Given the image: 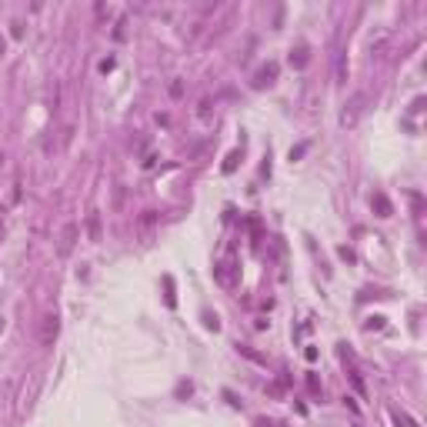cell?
<instances>
[{
    "instance_id": "2",
    "label": "cell",
    "mask_w": 427,
    "mask_h": 427,
    "mask_svg": "<svg viewBox=\"0 0 427 427\" xmlns=\"http://www.w3.org/2000/svg\"><path fill=\"white\" fill-rule=\"evenodd\" d=\"M60 324H57V314H44L41 317V344H54Z\"/></svg>"
},
{
    "instance_id": "3",
    "label": "cell",
    "mask_w": 427,
    "mask_h": 427,
    "mask_svg": "<svg viewBox=\"0 0 427 427\" xmlns=\"http://www.w3.org/2000/svg\"><path fill=\"white\" fill-rule=\"evenodd\" d=\"M361 107H364V94H354V97H351V104L344 107V113H340V121H344V124H354L357 113H361Z\"/></svg>"
},
{
    "instance_id": "1",
    "label": "cell",
    "mask_w": 427,
    "mask_h": 427,
    "mask_svg": "<svg viewBox=\"0 0 427 427\" xmlns=\"http://www.w3.org/2000/svg\"><path fill=\"white\" fill-rule=\"evenodd\" d=\"M77 237H81V227L73 224H64V230H60V244H57V254L60 257H70V250H73V244H77Z\"/></svg>"
},
{
    "instance_id": "8",
    "label": "cell",
    "mask_w": 427,
    "mask_h": 427,
    "mask_svg": "<svg viewBox=\"0 0 427 427\" xmlns=\"http://www.w3.org/2000/svg\"><path fill=\"white\" fill-rule=\"evenodd\" d=\"M307 387H310L314 394H317V391H321V384H317V377H314V374H307Z\"/></svg>"
},
{
    "instance_id": "6",
    "label": "cell",
    "mask_w": 427,
    "mask_h": 427,
    "mask_svg": "<svg viewBox=\"0 0 427 427\" xmlns=\"http://www.w3.org/2000/svg\"><path fill=\"white\" fill-rule=\"evenodd\" d=\"M274 77H277V67H274V64H267L264 70L257 73V81H254V84H257V87H264V84H270Z\"/></svg>"
},
{
    "instance_id": "4",
    "label": "cell",
    "mask_w": 427,
    "mask_h": 427,
    "mask_svg": "<svg viewBox=\"0 0 427 427\" xmlns=\"http://www.w3.org/2000/svg\"><path fill=\"white\" fill-rule=\"evenodd\" d=\"M374 207H377V214H380V217H391V201H387V197H384V193H374Z\"/></svg>"
},
{
    "instance_id": "5",
    "label": "cell",
    "mask_w": 427,
    "mask_h": 427,
    "mask_svg": "<svg viewBox=\"0 0 427 427\" xmlns=\"http://www.w3.org/2000/svg\"><path fill=\"white\" fill-rule=\"evenodd\" d=\"M87 230H90V241H100V214H90L87 217Z\"/></svg>"
},
{
    "instance_id": "7",
    "label": "cell",
    "mask_w": 427,
    "mask_h": 427,
    "mask_svg": "<svg viewBox=\"0 0 427 427\" xmlns=\"http://www.w3.org/2000/svg\"><path fill=\"white\" fill-rule=\"evenodd\" d=\"M290 64H294V67H304V64H307V47H297V50H294V54H290Z\"/></svg>"
}]
</instances>
